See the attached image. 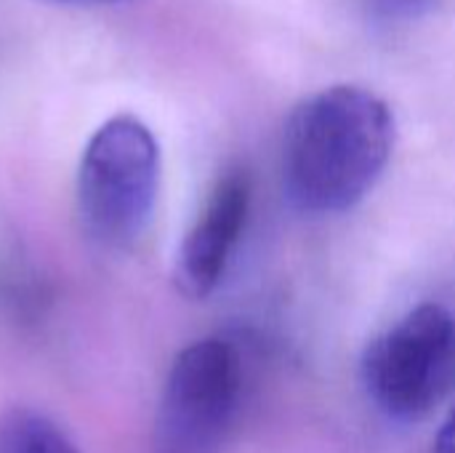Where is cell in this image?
<instances>
[{
    "mask_svg": "<svg viewBox=\"0 0 455 453\" xmlns=\"http://www.w3.org/2000/svg\"><path fill=\"white\" fill-rule=\"evenodd\" d=\"M392 150L395 115L381 96L360 85L325 88L285 125V198L301 214H344L376 187Z\"/></svg>",
    "mask_w": 455,
    "mask_h": 453,
    "instance_id": "6da1fadb",
    "label": "cell"
},
{
    "mask_svg": "<svg viewBox=\"0 0 455 453\" xmlns=\"http://www.w3.org/2000/svg\"><path fill=\"white\" fill-rule=\"evenodd\" d=\"M160 192V147L136 115H115L88 139L77 168V214L85 235L109 251L133 248L152 224Z\"/></svg>",
    "mask_w": 455,
    "mask_h": 453,
    "instance_id": "7a4b0ae2",
    "label": "cell"
},
{
    "mask_svg": "<svg viewBox=\"0 0 455 453\" xmlns=\"http://www.w3.org/2000/svg\"><path fill=\"white\" fill-rule=\"evenodd\" d=\"M360 376L381 414L424 419L455 387V315L443 304L411 310L368 344Z\"/></svg>",
    "mask_w": 455,
    "mask_h": 453,
    "instance_id": "3957f363",
    "label": "cell"
},
{
    "mask_svg": "<svg viewBox=\"0 0 455 453\" xmlns=\"http://www.w3.org/2000/svg\"><path fill=\"white\" fill-rule=\"evenodd\" d=\"M243 392V363L232 342L211 336L184 347L160 395L152 453H221Z\"/></svg>",
    "mask_w": 455,
    "mask_h": 453,
    "instance_id": "277c9868",
    "label": "cell"
},
{
    "mask_svg": "<svg viewBox=\"0 0 455 453\" xmlns=\"http://www.w3.org/2000/svg\"><path fill=\"white\" fill-rule=\"evenodd\" d=\"M251 211V179L245 171L224 174L211 190L197 222L187 232L173 280L187 299H205L221 283L229 256L245 230Z\"/></svg>",
    "mask_w": 455,
    "mask_h": 453,
    "instance_id": "5b68a950",
    "label": "cell"
},
{
    "mask_svg": "<svg viewBox=\"0 0 455 453\" xmlns=\"http://www.w3.org/2000/svg\"><path fill=\"white\" fill-rule=\"evenodd\" d=\"M0 453H80L45 414L16 406L0 417Z\"/></svg>",
    "mask_w": 455,
    "mask_h": 453,
    "instance_id": "8992f818",
    "label": "cell"
},
{
    "mask_svg": "<svg viewBox=\"0 0 455 453\" xmlns=\"http://www.w3.org/2000/svg\"><path fill=\"white\" fill-rule=\"evenodd\" d=\"M368 13L379 21H411L429 13L437 0H363Z\"/></svg>",
    "mask_w": 455,
    "mask_h": 453,
    "instance_id": "52a82bcc",
    "label": "cell"
},
{
    "mask_svg": "<svg viewBox=\"0 0 455 453\" xmlns=\"http://www.w3.org/2000/svg\"><path fill=\"white\" fill-rule=\"evenodd\" d=\"M435 453H455V409L435 438Z\"/></svg>",
    "mask_w": 455,
    "mask_h": 453,
    "instance_id": "ba28073f",
    "label": "cell"
},
{
    "mask_svg": "<svg viewBox=\"0 0 455 453\" xmlns=\"http://www.w3.org/2000/svg\"><path fill=\"white\" fill-rule=\"evenodd\" d=\"M61 3H117V0H61Z\"/></svg>",
    "mask_w": 455,
    "mask_h": 453,
    "instance_id": "9c48e42d",
    "label": "cell"
}]
</instances>
